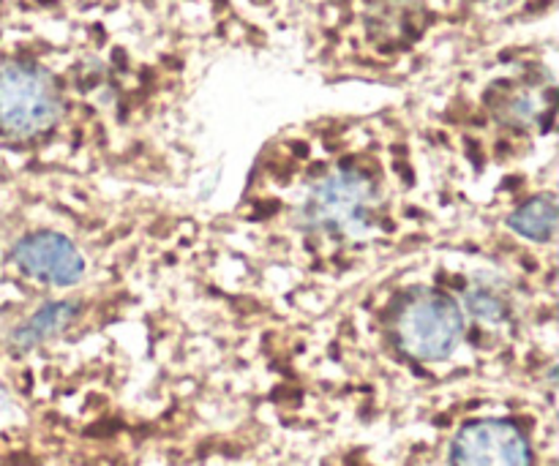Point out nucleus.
Here are the masks:
<instances>
[{
	"label": "nucleus",
	"instance_id": "4",
	"mask_svg": "<svg viewBox=\"0 0 559 466\" xmlns=\"http://www.w3.org/2000/svg\"><path fill=\"white\" fill-rule=\"evenodd\" d=\"M451 466H533V447L511 420H473L453 440Z\"/></svg>",
	"mask_w": 559,
	"mask_h": 466
},
{
	"label": "nucleus",
	"instance_id": "3",
	"mask_svg": "<svg viewBox=\"0 0 559 466\" xmlns=\"http://www.w3.org/2000/svg\"><path fill=\"white\" fill-rule=\"evenodd\" d=\"M377 205V186L355 167L333 169L311 186L300 207V224L320 232L342 235L366 227Z\"/></svg>",
	"mask_w": 559,
	"mask_h": 466
},
{
	"label": "nucleus",
	"instance_id": "8",
	"mask_svg": "<svg viewBox=\"0 0 559 466\" xmlns=\"http://www.w3.org/2000/svg\"><path fill=\"white\" fill-rule=\"evenodd\" d=\"M467 309L484 322L506 320V303H502L495 292H489V289H475V292H469Z\"/></svg>",
	"mask_w": 559,
	"mask_h": 466
},
{
	"label": "nucleus",
	"instance_id": "5",
	"mask_svg": "<svg viewBox=\"0 0 559 466\" xmlns=\"http://www.w3.org/2000/svg\"><path fill=\"white\" fill-rule=\"evenodd\" d=\"M14 262L25 276L49 287H71L85 276V256L60 232H31L16 240Z\"/></svg>",
	"mask_w": 559,
	"mask_h": 466
},
{
	"label": "nucleus",
	"instance_id": "6",
	"mask_svg": "<svg viewBox=\"0 0 559 466\" xmlns=\"http://www.w3.org/2000/svg\"><path fill=\"white\" fill-rule=\"evenodd\" d=\"M74 316L76 303H71V300H55V303H47L44 309H38L36 314L27 316V320L16 327L14 336H11V344H14L16 349H22V353H27V349L38 347V344H44L47 338H52L55 333L66 331V327L74 322Z\"/></svg>",
	"mask_w": 559,
	"mask_h": 466
},
{
	"label": "nucleus",
	"instance_id": "1",
	"mask_svg": "<svg viewBox=\"0 0 559 466\" xmlns=\"http://www.w3.org/2000/svg\"><path fill=\"white\" fill-rule=\"evenodd\" d=\"M63 112L58 82L31 60L0 63V134L33 140L52 129Z\"/></svg>",
	"mask_w": 559,
	"mask_h": 466
},
{
	"label": "nucleus",
	"instance_id": "2",
	"mask_svg": "<svg viewBox=\"0 0 559 466\" xmlns=\"http://www.w3.org/2000/svg\"><path fill=\"white\" fill-rule=\"evenodd\" d=\"M393 336L407 358L437 363L456 353L464 338V311L445 292H415L396 311Z\"/></svg>",
	"mask_w": 559,
	"mask_h": 466
},
{
	"label": "nucleus",
	"instance_id": "7",
	"mask_svg": "<svg viewBox=\"0 0 559 466\" xmlns=\"http://www.w3.org/2000/svg\"><path fill=\"white\" fill-rule=\"evenodd\" d=\"M508 227L522 238L535 240V243H549L557 232V202L551 194H540L535 200L524 202L522 207L511 213Z\"/></svg>",
	"mask_w": 559,
	"mask_h": 466
}]
</instances>
